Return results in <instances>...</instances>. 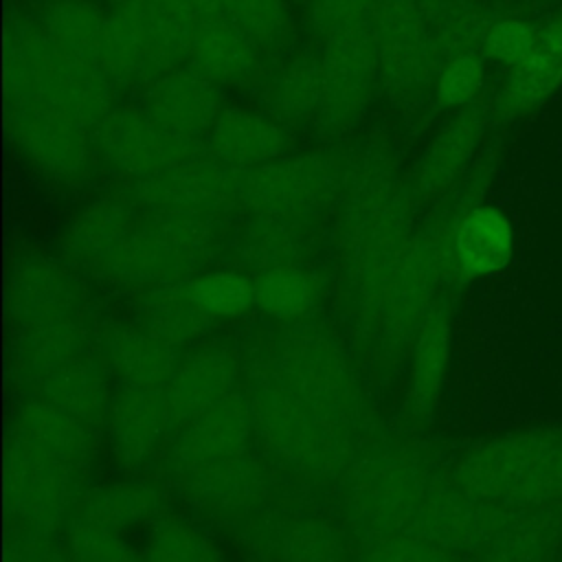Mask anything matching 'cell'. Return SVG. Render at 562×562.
I'll return each mask as SVG.
<instances>
[{"instance_id": "cell-7", "label": "cell", "mask_w": 562, "mask_h": 562, "mask_svg": "<svg viewBox=\"0 0 562 562\" xmlns=\"http://www.w3.org/2000/svg\"><path fill=\"white\" fill-rule=\"evenodd\" d=\"M281 382L325 417L356 430L367 413L364 389L347 349L325 329L294 325L266 356Z\"/></svg>"}, {"instance_id": "cell-22", "label": "cell", "mask_w": 562, "mask_h": 562, "mask_svg": "<svg viewBox=\"0 0 562 562\" xmlns=\"http://www.w3.org/2000/svg\"><path fill=\"white\" fill-rule=\"evenodd\" d=\"M266 50L228 15L200 22L189 42L187 64L217 86L250 88L266 79Z\"/></svg>"}, {"instance_id": "cell-12", "label": "cell", "mask_w": 562, "mask_h": 562, "mask_svg": "<svg viewBox=\"0 0 562 562\" xmlns=\"http://www.w3.org/2000/svg\"><path fill=\"white\" fill-rule=\"evenodd\" d=\"M380 77L393 97L432 88L443 59L417 0H375L369 15Z\"/></svg>"}, {"instance_id": "cell-13", "label": "cell", "mask_w": 562, "mask_h": 562, "mask_svg": "<svg viewBox=\"0 0 562 562\" xmlns=\"http://www.w3.org/2000/svg\"><path fill=\"white\" fill-rule=\"evenodd\" d=\"M241 171L206 151L158 176L132 182V202L147 213L222 220L239 206Z\"/></svg>"}, {"instance_id": "cell-35", "label": "cell", "mask_w": 562, "mask_h": 562, "mask_svg": "<svg viewBox=\"0 0 562 562\" xmlns=\"http://www.w3.org/2000/svg\"><path fill=\"white\" fill-rule=\"evenodd\" d=\"M31 395L44 397L94 428L105 424V415L114 397L110 391V371L99 351L57 369L35 384Z\"/></svg>"}, {"instance_id": "cell-40", "label": "cell", "mask_w": 562, "mask_h": 562, "mask_svg": "<svg viewBox=\"0 0 562 562\" xmlns=\"http://www.w3.org/2000/svg\"><path fill=\"white\" fill-rule=\"evenodd\" d=\"M105 20L108 15L88 0H57L40 26L59 59L101 66Z\"/></svg>"}, {"instance_id": "cell-38", "label": "cell", "mask_w": 562, "mask_h": 562, "mask_svg": "<svg viewBox=\"0 0 562 562\" xmlns=\"http://www.w3.org/2000/svg\"><path fill=\"white\" fill-rule=\"evenodd\" d=\"M323 277L301 263H285L255 274V307L274 323L301 325L321 305Z\"/></svg>"}, {"instance_id": "cell-10", "label": "cell", "mask_w": 562, "mask_h": 562, "mask_svg": "<svg viewBox=\"0 0 562 562\" xmlns=\"http://www.w3.org/2000/svg\"><path fill=\"white\" fill-rule=\"evenodd\" d=\"M83 472L48 457L13 430L4 448V509L11 525L57 533L83 498Z\"/></svg>"}, {"instance_id": "cell-49", "label": "cell", "mask_w": 562, "mask_h": 562, "mask_svg": "<svg viewBox=\"0 0 562 562\" xmlns=\"http://www.w3.org/2000/svg\"><path fill=\"white\" fill-rule=\"evenodd\" d=\"M375 0H307L314 31L327 40L336 33L369 24Z\"/></svg>"}, {"instance_id": "cell-17", "label": "cell", "mask_w": 562, "mask_h": 562, "mask_svg": "<svg viewBox=\"0 0 562 562\" xmlns=\"http://www.w3.org/2000/svg\"><path fill=\"white\" fill-rule=\"evenodd\" d=\"M173 481L191 505L215 518H248L272 492L270 468L250 450L173 474Z\"/></svg>"}, {"instance_id": "cell-30", "label": "cell", "mask_w": 562, "mask_h": 562, "mask_svg": "<svg viewBox=\"0 0 562 562\" xmlns=\"http://www.w3.org/2000/svg\"><path fill=\"white\" fill-rule=\"evenodd\" d=\"M110 375L125 389H162L171 378L180 347L138 325H112L99 338Z\"/></svg>"}, {"instance_id": "cell-24", "label": "cell", "mask_w": 562, "mask_h": 562, "mask_svg": "<svg viewBox=\"0 0 562 562\" xmlns=\"http://www.w3.org/2000/svg\"><path fill=\"white\" fill-rule=\"evenodd\" d=\"M176 430L162 389H125L112 397L105 435L121 468L145 465Z\"/></svg>"}, {"instance_id": "cell-20", "label": "cell", "mask_w": 562, "mask_h": 562, "mask_svg": "<svg viewBox=\"0 0 562 562\" xmlns=\"http://www.w3.org/2000/svg\"><path fill=\"white\" fill-rule=\"evenodd\" d=\"M487 130V110L476 101L457 110L437 132L413 169L408 189L415 202H439L474 165Z\"/></svg>"}, {"instance_id": "cell-37", "label": "cell", "mask_w": 562, "mask_h": 562, "mask_svg": "<svg viewBox=\"0 0 562 562\" xmlns=\"http://www.w3.org/2000/svg\"><path fill=\"white\" fill-rule=\"evenodd\" d=\"M114 81L99 64H72L55 55L46 103L70 114L94 132L116 108Z\"/></svg>"}, {"instance_id": "cell-44", "label": "cell", "mask_w": 562, "mask_h": 562, "mask_svg": "<svg viewBox=\"0 0 562 562\" xmlns=\"http://www.w3.org/2000/svg\"><path fill=\"white\" fill-rule=\"evenodd\" d=\"M147 562H224L215 538L200 525L162 514L145 540Z\"/></svg>"}, {"instance_id": "cell-39", "label": "cell", "mask_w": 562, "mask_h": 562, "mask_svg": "<svg viewBox=\"0 0 562 562\" xmlns=\"http://www.w3.org/2000/svg\"><path fill=\"white\" fill-rule=\"evenodd\" d=\"M321 103V59L301 53L283 61L261 83L263 112L288 125H301L316 119Z\"/></svg>"}, {"instance_id": "cell-3", "label": "cell", "mask_w": 562, "mask_h": 562, "mask_svg": "<svg viewBox=\"0 0 562 562\" xmlns=\"http://www.w3.org/2000/svg\"><path fill=\"white\" fill-rule=\"evenodd\" d=\"M255 435L268 454L310 483L340 481L356 459L351 428L325 417L292 393L263 358L246 378Z\"/></svg>"}, {"instance_id": "cell-47", "label": "cell", "mask_w": 562, "mask_h": 562, "mask_svg": "<svg viewBox=\"0 0 562 562\" xmlns=\"http://www.w3.org/2000/svg\"><path fill=\"white\" fill-rule=\"evenodd\" d=\"M485 83V64L481 53H465L446 61L435 81L439 105L461 110L476 103Z\"/></svg>"}, {"instance_id": "cell-51", "label": "cell", "mask_w": 562, "mask_h": 562, "mask_svg": "<svg viewBox=\"0 0 562 562\" xmlns=\"http://www.w3.org/2000/svg\"><path fill=\"white\" fill-rule=\"evenodd\" d=\"M4 562H72L66 542L55 533H40L11 525L4 540Z\"/></svg>"}, {"instance_id": "cell-11", "label": "cell", "mask_w": 562, "mask_h": 562, "mask_svg": "<svg viewBox=\"0 0 562 562\" xmlns=\"http://www.w3.org/2000/svg\"><path fill=\"white\" fill-rule=\"evenodd\" d=\"M321 59V103L314 125L338 138L349 134L367 114L382 83L369 24L325 40Z\"/></svg>"}, {"instance_id": "cell-5", "label": "cell", "mask_w": 562, "mask_h": 562, "mask_svg": "<svg viewBox=\"0 0 562 562\" xmlns=\"http://www.w3.org/2000/svg\"><path fill=\"white\" fill-rule=\"evenodd\" d=\"M452 479L470 494L498 505L562 503V424L490 437L457 461Z\"/></svg>"}, {"instance_id": "cell-25", "label": "cell", "mask_w": 562, "mask_h": 562, "mask_svg": "<svg viewBox=\"0 0 562 562\" xmlns=\"http://www.w3.org/2000/svg\"><path fill=\"white\" fill-rule=\"evenodd\" d=\"M239 375V358L228 347L206 345L184 353L162 386L176 430L237 391Z\"/></svg>"}, {"instance_id": "cell-26", "label": "cell", "mask_w": 562, "mask_h": 562, "mask_svg": "<svg viewBox=\"0 0 562 562\" xmlns=\"http://www.w3.org/2000/svg\"><path fill=\"white\" fill-rule=\"evenodd\" d=\"M145 108L176 134L204 140L222 114V94L217 83L182 64L147 86Z\"/></svg>"}, {"instance_id": "cell-2", "label": "cell", "mask_w": 562, "mask_h": 562, "mask_svg": "<svg viewBox=\"0 0 562 562\" xmlns=\"http://www.w3.org/2000/svg\"><path fill=\"white\" fill-rule=\"evenodd\" d=\"M347 279L353 327L378 358L411 349L443 283L435 244L424 231L386 259Z\"/></svg>"}, {"instance_id": "cell-4", "label": "cell", "mask_w": 562, "mask_h": 562, "mask_svg": "<svg viewBox=\"0 0 562 562\" xmlns=\"http://www.w3.org/2000/svg\"><path fill=\"white\" fill-rule=\"evenodd\" d=\"M439 476L404 446H378L358 454L340 476V520L364 547L411 533Z\"/></svg>"}, {"instance_id": "cell-45", "label": "cell", "mask_w": 562, "mask_h": 562, "mask_svg": "<svg viewBox=\"0 0 562 562\" xmlns=\"http://www.w3.org/2000/svg\"><path fill=\"white\" fill-rule=\"evenodd\" d=\"M66 547L72 562H147L123 531L72 518L68 522Z\"/></svg>"}, {"instance_id": "cell-15", "label": "cell", "mask_w": 562, "mask_h": 562, "mask_svg": "<svg viewBox=\"0 0 562 562\" xmlns=\"http://www.w3.org/2000/svg\"><path fill=\"white\" fill-rule=\"evenodd\" d=\"M514 509L516 507L498 505L470 494L452 476L437 479L417 514L411 533L461 560H468L494 538V533L509 520Z\"/></svg>"}, {"instance_id": "cell-8", "label": "cell", "mask_w": 562, "mask_h": 562, "mask_svg": "<svg viewBox=\"0 0 562 562\" xmlns=\"http://www.w3.org/2000/svg\"><path fill=\"white\" fill-rule=\"evenodd\" d=\"M191 33L162 0H121L105 20L101 68L116 86H149L187 64Z\"/></svg>"}, {"instance_id": "cell-1", "label": "cell", "mask_w": 562, "mask_h": 562, "mask_svg": "<svg viewBox=\"0 0 562 562\" xmlns=\"http://www.w3.org/2000/svg\"><path fill=\"white\" fill-rule=\"evenodd\" d=\"M342 193L331 246L347 277L386 259L413 235V193L397 178L389 147L367 143L340 151Z\"/></svg>"}, {"instance_id": "cell-14", "label": "cell", "mask_w": 562, "mask_h": 562, "mask_svg": "<svg viewBox=\"0 0 562 562\" xmlns=\"http://www.w3.org/2000/svg\"><path fill=\"white\" fill-rule=\"evenodd\" d=\"M92 134L105 162L132 182L158 176L206 151L204 140L176 134L147 108H114Z\"/></svg>"}, {"instance_id": "cell-36", "label": "cell", "mask_w": 562, "mask_h": 562, "mask_svg": "<svg viewBox=\"0 0 562 562\" xmlns=\"http://www.w3.org/2000/svg\"><path fill=\"white\" fill-rule=\"evenodd\" d=\"M310 244V222L248 215V222L235 235L233 250L244 270L259 274L277 266L305 261Z\"/></svg>"}, {"instance_id": "cell-50", "label": "cell", "mask_w": 562, "mask_h": 562, "mask_svg": "<svg viewBox=\"0 0 562 562\" xmlns=\"http://www.w3.org/2000/svg\"><path fill=\"white\" fill-rule=\"evenodd\" d=\"M356 562H463L461 558L435 547L432 542L406 533L382 540L364 549Z\"/></svg>"}, {"instance_id": "cell-31", "label": "cell", "mask_w": 562, "mask_h": 562, "mask_svg": "<svg viewBox=\"0 0 562 562\" xmlns=\"http://www.w3.org/2000/svg\"><path fill=\"white\" fill-rule=\"evenodd\" d=\"M562 555V503L516 507L494 538L465 562H555Z\"/></svg>"}, {"instance_id": "cell-48", "label": "cell", "mask_w": 562, "mask_h": 562, "mask_svg": "<svg viewBox=\"0 0 562 562\" xmlns=\"http://www.w3.org/2000/svg\"><path fill=\"white\" fill-rule=\"evenodd\" d=\"M542 26L525 18H496L483 42V55L492 61L514 68L536 48Z\"/></svg>"}, {"instance_id": "cell-41", "label": "cell", "mask_w": 562, "mask_h": 562, "mask_svg": "<svg viewBox=\"0 0 562 562\" xmlns=\"http://www.w3.org/2000/svg\"><path fill=\"white\" fill-rule=\"evenodd\" d=\"M165 514V494L145 481H121L83 494L72 518L125 531Z\"/></svg>"}, {"instance_id": "cell-23", "label": "cell", "mask_w": 562, "mask_h": 562, "mask_svg": "<svg viewBox=\"0 0 562 562\" xmlns=\"http://www.w3.org/2000/svg\"><path fill=\"white\" fill-rule=\"evenodd\" d=\"M83 312L18 327L11 342V373L29 391L57 369L99 351Z\"/></svg>"}, {"instance_id": "cell-52", "label": "cell", "mask_w": 562, "mask_h": 562, "mask_svg": "<svg viewBox=\"0 0 562 562\" xmlns=\"http://www.w3.org/2000/svg\"><path fill=\"white\" fill-rule=\"evenodd\" d=\"M178 15H182L193 29L220 13H226V0H162Z\"/></svg>"}, {"instance_id": "cell-27", "label": "cell", "mask_w": 562, "mask_h": 562, "mask_svg": "<svg viewBox=\"0 0 562 562\" xmlns=\"http://www.w3.org/2000/svg\"><path fill=\"white\" fill-rule=\"evenodd\" d=\"M562 88V9L544 24L533 53L509 68L492 105L498 121H514L547 103Z\"/></svg>"}, {"instance_id": "cell-21", "label": "cell", "mask_w": 562, "mask_h": 562, "mask_svg": "<svg viewBox=\"0 0 562 562\" xmlns=\"http://www.w3.org/2000/svg\"><path fill=\"white\" fill-rule=\"evenodd\" d=\"M259 562H349L351 536L340 518L316 509H283L259 527Z\"/></svg>"}, {"instance_id": "cell-42", "label": "cell", "mask_w": 562, "mask_h": 562, "mask_svg": "<svg viewBox=\"0 0 562 562\" xmlns=\"http://www.w3.org/2000/svg\"><path fill=\"white\" fill-rule=\"evenodd\" d=\"M136 314L145 329L176 347L202 338L213 325V318H209L189 296L184 281L143 290L138 294Z\"/></svg>"}, {"instance_id": "cell-19", "label": "cell", "mask_w": 562, "mask_h": 562, "mask_svg": "<svg viewBox=\"0 0 562 562\" xmlns=\"http://www.w3.org/2000/svg\"><path fill=\"white\" fill-rule=\"evenodd\" d=\"M252 437V406L246 391L237 389L178 428L169 450L171 476L241 454Z\"/></svg>"}, {"instance_id": "cell-34", "label": "cell", "mask_w": 562, "mask_h": 562, "mask_svg": "<svg viewBox=\"0 0 562 562\" xmlns=\"http://www.w3.org/2000/svg\"><path fill=\"white\" fill-rule=\"evenodd\" d=\"M4 105L44 101L55 66V53L40 24L13 18L4 26Z\"/></svg>"}, {"instance_id": "cell-32", "label": "cell", "mask_w": 562, "mask_h": 562, "mask_svg": "<svg viewBox=\"0 0 562 562\" xmlns=\"http://www.w3.org/2000/svg\"><path fill=\"white\" fill-rule=\"evenodd\" d=\"M138 224L134 202L101 195L83 206L61 235L64 259L72 268L97 270Z\"/></svg>"}, {"instance_id": "cell-9", "label": "cell", "mask_w": 562, "mask_h": 562, "mask_svg": "<svg viewBox=\"0 0 562 562\" xmlns=\"http://www.w3.org/2000/svg\"><path fill=\"white\" fill-rule=\"evenodd\" d=\"M342 193L340 151L281 156L241 173L239 206L248 215L312 222L338 204Z\"/></svg>"}, {"instance_id": "cell-33", "label": "cell", "mask_w": 562, "mask_h": 562, "mask_svg": "<svg viewBox=\"0 0 562 562\" xmlns=\"http://www.w3.org/2000/svg\"><path fill=\"white\" fill-rule=\"evenodd\" d=\"M11 430L48 457L81 472L94 454V426L37 395H29L18 406Z\"/></svg>"}, {"instance_id": "cell-43", "label": "cell", "mask_w": 562, "mask_h": 562, "mask_svg": "<svg viewBox=\"0 0 562 562\" xmlns=\"http://www.w3.org/2000/svg\"><path fill=\"white\" fill-rule=\"evenodd\" d=\"M189 296L213 321H231L255 307V277L237 268L202 270L184 279Z\"/></svg>"}, {"instance_id": "cell-6", "label": "cell", "mask_w": 562, "mask_h": 562, "mask_svg": "<svg viewBox=\"0 0 562 562\" xmlns=\"http://www.w3.org/2000/svg\"><path fill=\"white\" fill-rule=\"evenodd\" d=\"M217 222L147 213L94 272L112 285L138 292L184 281L202 272L211 259L217 241Z\"/></svg>"}, {"instance_id": "cell-29", "label": "cell", "mask_w": 562, "mask_h": 562, "mask_svg": "<svg viewBox=\"0 0 562 562\" xmlns=\"http://www.w3.org/2000/svg\"><path fill=\"white\" fill-rule=\"evenodd\" d=\"M408 386L404 411L415 424L426 422L437 408L452 353V316L446 301H437L424 318L408 349Z\"/></svg>"}, {"instance_id": "cell-28", "label": "cell", "mask_w": 562, "mask_h": 562, "mask_svg": "<svg viewBox=\"0 0 562 562\" xmlns=\"http://www.w3.org/2000/svg\"><path fill=\"white\" fill-rule=\"evenodd\" d=\"M204 145L209 156L244 173L285 156L288 130L268 112L224 108Z\"/></svg>"}, {"instance_id": "cell-18", "label": "cell", "mask_w": 562, "mask_h": 562, "mask_svg": "<svg viewBox=\"0 0 562 562\" xmlns=\"http://www.w3.org/2000/svg\"><path fill=\"white\" fill-rule=\"evenodd\" d=\"M81 303V283L66 259L29 252L13 261L7 279V312L18 327L79 314Z\"/></svg>"}, {"instance_id": "cell-16", "label": "cell", "mask_w": 562, "mask_h": 562, "mask_svg": "<svg viewBox=\"0 0 562 562\" xmlns=\"http://www.w3.org/2000/svg\"><path fill=\"white\" fill-rule=\"evenodd\" d=\"M7 127L20 151L46 176L72 180L88 169L92 132L53 103L7 108Z\"/></svg>"}, {"instance_id": "cell-46", "label": "cell", "mask_w": 562, "mask_h": 562, "mask_svg": "<svg viewBox=\"0 0 562 562\" xmlns=\"http://www.w3.org/2000/svg\"><path fill=\"white\" fill-rule=\"evenodd\" d=\"M226 13L266 50L288 44L292 20L285 0H226Z\"/></svg>"}]
</instances>
